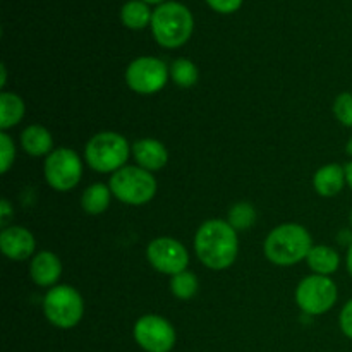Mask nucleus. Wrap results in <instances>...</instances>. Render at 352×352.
<instances>
[{"label": "nucleus", "mask_w": 352, "mask_h": 352, "mask_svg": "<svg viewBox=\"0 0 352 352\" xmlns=\"http://www.w3.org/2000/svg\"><path fill=\"white\" fill-rule=\"evenodd\" d=\"M43 313L48 322L57 329H74L85 315V301L71 285H55L45 294Z\"/></svg>", "instance_id": "6"}, {"label": "nucleus", "mask_w": 352, "mask_h": 352, "mask_svg": "<svg viewBox=\"0 0 352 352\" xmlns=\"http://www.w3.org/2000/svg\"><path fill=\"white\" fill-rule=\"evenodd\" d=\"M198 277L189 270L174 275L170 280L172 294H174V298L181 299V301H188V299L195 298L196 292H198Z\"/></svg>", "instance_id": "22"}, {"label": "nucleus", "mask_w": 352, "mask_h": 352, "mask_svg": "<svg viewBox=\"0 0 352 352\" xmlns=\"http://www.w3.org/2000/svg\"><path fill=\"white\" fill-rule=\"evenodd\" d=\"M110 196H112V191L109 186L102 184V182L91 184L85 189L81 196L82 210L89 215H100L110 206Z\"/></svg>", "instance_id": "20"}, {"label": "nucleus", "mask_w": 352, "mask_h": 352, "mask_svg": "<svg viewBox=\"0 0 352 352\" xmlns=\"http://www.w3.org/2000/svg\"><path fill=\"white\" fill-rule=\"evenodd\" d=\"M131 153L141 168L150 172L160 170L168 162V151L165 144L158 140H151V138L136 141L131 146Z\"/></svg>", "instance_id": "13"}, {"label": "nucleus", "mask_w": 352, "mask_h": 352, "mask_svg": "<svg viewBox=\"0 0 352 352\" xmlns=\"http://www.w3.org/2000/svg\"><path fill=\"white\" fill-rule=\"evenodd\" d=\"M346 151H347V155H349V157L352 158V138L349 141H347V144H346Z\"/></svg>", "instance_id": "32"}, {"label": "nucleus", "mask_w": 352, "mask_h": 352, "mask_svg": "<svg viewBox=\"0 0 352 352\" xmlns=\"http://www.w3.org/2000/svg\"><path fill=\"white\" fill-rule=\"evenodd\" d=\"M313 248L308 230L299 223H282L265 239V256L278 267H292L306 260Z\"/></svg>", "instance_id": "2"}, {"label": "nucleus", "mask_w": 352, "mask_h": 352, "mask_svg": "<svg viewBox=\"0 0 352 352\" xmlns=\"http://www.w3.org/2000/svg\"><path fill=\"white\" fill-rule=\"evenodd\" d=\"M206 2H208V6L213 10H217L220 14L236 12L243 6V0H206Z\"/></svg>", "instance_id": "27"}, {"label": "nucleus", "mask_w": 352, "mask_h": 352, "mask_svg": "<svg viewBox=\"0 0 352 352\" xmlns=\"http://www.w3.org/2000/svg\"><path fill=\"white\" fill-rule=\"evenodd\" d=\"M138 346L146 352H170L174 349L177 333L172 323L158 315H143L133 329Z\"/></svg>", "instance_id": "10"}, {"label": "nucleus", "mask_w": 352, "mask_h": 352, "mask_svg": "<svg viewBox=\"0 0 352 352\" xmlns=\"http://www.w3.org/2000/svg\"><path fill=\"white\" fill-rule=\"evenodd\" d=\"M24 112L26 107L19 95L10 91L0 93V129L7 131L17 126L23 120Z\"/></svg>", "instance_id": "18"}, {"label": "nucleus", "mask_w": 352, "mask_h": 352, "mask_svg": "<svg viewBox=\"0 0 352 352\" xmlns=\"http://www.w3.org/2000/svg\"><path fill=\"white\" fill-rule=\"evenodd\" d=\"M346 181H347V186L352 189V160L346 165Z\"/></svg>", "instance_id": "30"}, {"label": "nucleus", "mask_w": 352, "mask_h": 352, "mask_svg": "<svg viewBox=\"0 0 352 352\" xmlns=\"http://www.w3.org/2000/svg\"><path fill=\"white\" fill-rule=\"evenodd\" d=\"M146 258L155 270L170 277L188 270L189 265L186 246L172 237H157L151 241L146 248Z\"/></svg>", "instance_id": "11"}, {"label": "nucleus", "mask_w": 352, "mask_h": 352, "mask_svg": "<svg viewBox=\"0 0 352 352\" xmlns=\"http://www.w3.org/2000/svg\"><path fill=\"white\" fill-rule=\"evenodd\" d=\"M333 116L344 127H352V93L344 91L333 102Z\"/></svg>", "instance_id": "24"}, {"label": "nucleus", "mask_w": 352, "mask_h": 352, "mask_svg": "<svg viewBox=\"0 0 352 352\" xmlns=\"http://www.w3.org/2000/svg\"><path fill=\"white\" fill-rule=\"evenodd\" d=\"M306 261H308V267L311 268L313 274L325 275V277H330L332 274H336L340 267L339 253L333 248L325 246V244L313 246Z\"/></svg>", "instance_id": "17"}, {"label": "nucleus", "mask_w": 352, "mask_h": 352, "mask_svg": "<svg viewBox=\"0 0 352 352\" xmlns=\"http://www.w3.org/2000/svg\"><path fill=\"white\" fill-rule=\"evenodd\" d=\"M21 144H23V150L31 157H48L54 151V138L50 131L38 124L28 126L21 133Z\"/></svg>", "instance_id": "16"}, {"label": "nucleus", "mask_w": 352, "mask_h": 352, "mask_svg": "<svg viewBox=\"0 0 352 352\" xmlns=\"http://www.w3.org/2000/svg\"><path fill=\"white\" fill-rule=\"evenodd\" d=\"M143 2H146V3H164L165 0H143Z\"/></svg>", "instance_id": "33"}, {"label": "nucleus", "mask_w": 352, "mask_h": 352, "mask_svg": "<svg viewBox=\"0 0 352 352\" xmlns=\"http://www.w3.org/2000/svg\"><path fill=\"white\" fill-rule=\"evenodd\" d=\"M43 174L52 189L71 191L82 177L81 157L71 148H55L45 160Z\"/></svg>", "instance_id": "8"}, {"label": "nucleus", "mask_w": 352, "mask_h": 352, "mask_svg": "<svg viewBox=\"0 0 352 352\" xmlns=\"http://www.w3.org/2000/svg\"><path fill=\"white\" fill-rule=\"evenodd\" d=\"M151 17H153V12L143 0H129L120 9V21L129 30H143L148 24H151Z\"/></svg>", "instance_id": "19"}, {"label": "nucleus", "mask_w": 352, "mask_h": 352, "mask_svg": "<svg viewBox=\"0 0 352 352\" xmlns=\"http://www.w3.org/2000/svg\"><path fill=\"white\" fill-rule=\"evenodd\" d=\"M195 19L191 10L179 2H164L153 10L151 31L158 45L179 48L191 38Z\"/></svg>", "instance_id": "3"}, {"label": "nucleus", "mask_w": 352, "mask_h": 352, "mask_svg": "<svg viewBox=\"0 0 352 352\" xmlns=\"http://www.w3.org/2000/svg\"><path fill=\"white\" fill-rule=\"evenodd\" d=\"M227 222L236 230H246L256 222V210L251 203L241 201L229 210V220Z\"/></svg>", "instance_id": "23"}, {"label": "nucleus", "mask_w": 352, "mask_h": 352, "mask_svg": "<svg viewBox=\"0 0 352 352\" xmlns=\"http://www.w3.org/2000/svg\"><path fill=\"white\" fill-rule=\"evenodd\" d=\"M131 146L126 138L113 131H103L88 141L85 150L86 164L100 174H110L126 167Z\"/></svg>", "instance_id": "4"}, {"label": "nucleus", "mask_w": 352, "mask_h": 352, "mask_svg": "<svg viewBox=\"0 0 352 352\" xmlns=\"http://www.w3.org/2000/svg\"><path fill=\"white\" fill-rule=\"evenodd\" d=\"M349 220H351V229H352V210H351V217H349Z\"/></svg>", "instance_id": "34"}, {"label": "nucleus", "mask_w": 352, "mask_h": 352, "mask_svg": "<svg viewBox=\"0 0 352 352\" xmlns=\"http://www.w3.org/2000/svg\"><path fill=\"white\" fill-rule=\"evenodd\" d=\"M346 184V167H342L339 164L323 165L313 175V188L323 198H333V196H337Z\"/></svg>", "instance_id": "15"}, {"label": "nucleus", "mask_w": 352, "mask_h": 352, "mask_svg": "<svg viewBox=\"0 0 352 352\" xmlns=\"http://www.w3.org/2000/svg\"><path fill=\"white\" fill-rule=\"evenodd\" d=\"M109 188L119 201L131 206L146 205L157 195V181L140 165H126L113 172Z\"/></svg>", "instance_id": "5"}, {"label": "nucleus", "mask_w": 352, "mask_h": 352, "mask_svg": "<svg viewBox=\"0 0 352 352\" xmlns=\"http://www.w3.org/2000/svg\"><path fill=\"white\" fill-rule=\"evenodd\" d=\"M346 267H347V272H349V275L352 277V244L349 246V250H347V256H346Z\"/></svg>", "instance_id": "29"}, {"label": "nucleus", "mask_w": 352, "mask_h": 352, "mask_svg": "<svg viewBox=\"0 0 352 352\" xmlns=\"http://www.w3.org/2000/svg\"><path fill=\"white\" fill-rule=\"evenodd\" d=\"M198 67L189 58H177L170 65V78L181 88H191L198 82Z\"/></svg>", "instance_id": "21"}, {"label": "nucleus", "mask_w": 352, "mask_h": 352, "mask_svg": "<svg viewBox=\"0 0 352 352\" xmlns=\"http://www.w3.org/2000/svg\"><path fill=\"white\" fill-rule=\"evenodd\" d=\"M339 298L336 282L325 275H309L299 282L296 289V302L302 313L309 316L325 315L333 308Z\"/></svg>", "instance_id": "7"}, {"label": "nucleus", "mask_w": 352, "mask_h": 352, "mask_svg": "<svg viewBox=\"0 0 352 352\" xmlns=\"http://www.w3.org/2000/svg\"><path fill=\"white\" fill-rule=\"evenodd\" d=\"M339 327L344 336L352 340V298L344 305L342 311L339 315Z\"/></svg>", "instance_id": "26"}, {"label": "nucleus", "mask_w": 352, "mask_h": 352, "mask_svg": "<svg viewBox=\"0 0 352 352\" xmlns=\"http://www.w3.org/2000/svg\"><path fill=\"white\" fill-rule=\"evenodd\" d=\"M14 158H16V144H14L12 138L2 131L0 133V172L7 174L9 168L14 165Z\"/></svg>", "instance_id": "25"}, {"label": "nucleus", "mask_w": 352, "mask_h": 352, "mask_svg": "<svg viewBox=\"0 0 352 352\" xmlns=\"http://www.w3.org/2000/svg\"><path fill=\"white\" fill-rule=\"evenodd\" d=\"M170 71L157 57H138L127 65L126 82L138 95H155L167 85Z\"/></svg>", "instance_id": "9"}, {"label": "nucleus", "mask_w": 352, "mask_h": 352, "mask_svg": "<svg viewBox=\"0 0 352 352\" xmlns=\"http://www.w3.org/2000/svg\"><path fill=\"white\" fill-rule=\"evenodd\" d=\"M36 241L34 236L21 226H10L0 232V250L9 260L24 261L33 256Z\"/></svg>", "instance_id": "12"}, {"label": "nucleus", "mask_w": 352, "mask_h": 352, "mask_svg": "<svg viewBox=\"0 0 352 352\" xmlns=\"http://www.w3.org/2000/svg\"><path fill=\"white\" fill-rule=\"evenodd\" d=\"M195 251L206 268L226 270L234 265L239 251L237 230L227 220H206L195 236Z\"/></svg>", "instance_id": "1"}, {"label": "nucleus", "mask_w": 352, "mask_h": 352, "mask_svg": "<svg viewBox=\"0 0 352 352\" xmlns=\"http://www.w3.org/2000/svg\"><path fill=\"white\" fill-rule=\"evenodd\" d=\"M12 215H14V208L10 206L9 199H2V201H0V217H2L0 223H2L3 229H6V223L9 222Z\"/></svg>", "instance_id": "28"}, {"label": "nucleus", "mask_w": 352, "mask_h": 352, "mask_svg": "<svg viewBox=\"0 0 352 352\" xmlns=\"http://www.w3.org/2000/svg\"><path fill=\"white\" fill-rule=\"evenodd\" d=\"M30 275L40 287H55L62 275L60 260L52 251H40L31 260Z\"/></svg>", "instance_id": "14"}, {"label": "nucleus", "mask_w": 352, "mask_h": 352, "mask_svg": "<svg viewBox=\"0 0 352 352\" xmlns=\"http://www.w3.org/2000/svg\"><path fill=\"white\" fill-rule=\"evenodd\" d=\"M0 71H2V78H0V88L3 89V86H6L7 82V71H6V65H0Z\"/></svg>", "instance_id": "31"}]
</instances>
